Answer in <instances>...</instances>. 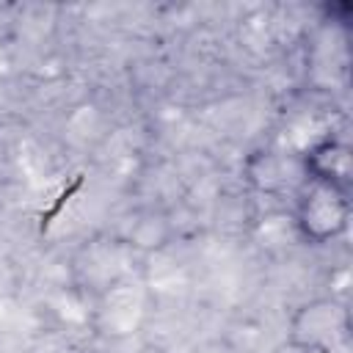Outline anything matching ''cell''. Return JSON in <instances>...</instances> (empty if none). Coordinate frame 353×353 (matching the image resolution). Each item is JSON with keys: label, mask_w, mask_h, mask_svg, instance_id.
I'll return each instance as SVG.
<instances>
[{"label": "cell", "mask_w": 353, "mask_h": 353, "mask_svg": "<svg viewBox=\"0 0 353 353\" xmlns=\"http://www.w3.org/2000/svg\"><path fill=\"white\" fill-rule=\"evenodd\" d=\"M350 342V309L334 295L298 303L287 317V345L301 353H342Z\"/></svg>", "instance_id": "obj_1"}, {"label": "cell", "mask_w": 353, "mask_h": 353, "mask_svg": "<svg viewBox=\"0 0 353 353\" xmlns=\"http://www.w3.org/2000/svg\"><path fill=\"white\" fill-rule=\"evenodd\" d=\"M295 237L306 245H328L350 226V193L320 182H301L292 210Z\"/></svg>", "instance_id": "obj_2"}, {"label": "cell", "mask_w": 353, "mask_h": 353, "mask_svg": "<svg viewBox=\"0 0 353 353\" xmlns=\"http://www.w3.org/2000/svg\"><path fill=\"white\" fill-rule=\"evenodd\" d=\"M298 165L306 182L331 185L336 190H353V149L342 138H320L298 154Z\"/></svg>", "instance_id": "obj_3"}, {"label": "cell", "mask_w": 353, "mask_h": 353, "mask_svg": "<svg viewBox=\"0 0 353 353\" xmlns=\"http://www.w3.org/2000/svg\"><path fill=\"white\" fill-rule=\"evenodd\" d=\"M243 174L248 179V185L256 190V193H265V196H281L284 190L292 188V174L303 176L301 174V165H292L287 163V157L281 152H273V149H259L254 152L245 165H243Z\"/></svg>", "instance_id": "obj_4"}, {"label": "cell", "mask_w": 353, "mask_h": 353, "mask_svg": "<svg viewBox=\"0 0 353 353\" xmlns=\"http://www.w3.org/2000/svg\"><path fill=\"white\" fill-rule=\"evenodd\" d=\"M174 237V223L160 210H141L127 223V232L121 234V245L130 251H157L168 245Z\"/></svg>", "instance_id": "obj_5"}, {"label": "cell", "mask_w": 353, "mask_h": 353, "mask_svg": "<svg viewBox=\"0 0 353 353\" xmlns=\"http://www.w3.org/2000/svg\"><path fill=\"white\" fill-rule=\"evenodd\" d=\"M323 14H325V22H334V25H339L345 30L350 28V14H353L350 3H325Z\"/></svg>", "instance_id": "obj_6"}, {"label": "cell", "mask_w": 353, "mask_h": 353, "mask_svg": "<svg viewBox=\"0 0 353 353\" xmlns=\"http://www.w3.org/2000/svg\"><path fill=\"white\" fill-rule=\"evenodd\" d=\"M85 353H105V350H85Z\"/></svg>", "instance_id": "obj_7"}]
</instances>
